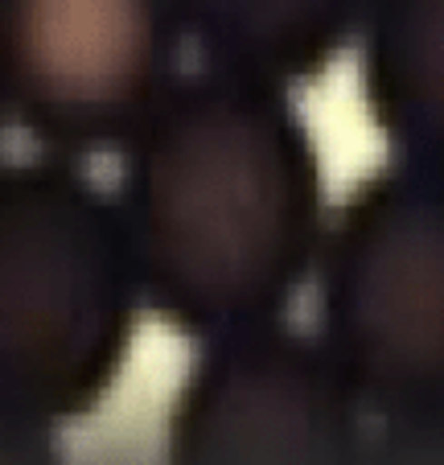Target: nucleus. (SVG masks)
Returning <instances> with one entry per match:
<instances>
[{
  "instance_id": "nucleus-1",
  "label": "nucleus",
  "mask_w": 444,
  "mask_h": 465,
  "mask_svg": "<svg viewBox=\"0 0 444 465\" xmlns=\"http://www.w3.org/2000/svg\"><path fill=\"white\" fill-rule=\"evenodd\" d=\"M120 161L115 203L161 325L214 342L284 322L333 214L284 87L190 71Z\"/></svg>"
},
{
  "instance_id": "nucleus-2",
  "label": "nucleus",
  "mask_w": 444,
  "mask_h": 465,
  "mask_svg": "<svg viewBox=\"0 0 444 465\" xmlns=\"http://www.w3.org/2000/svg\"><path fill=\"white\" fill-rule=\"evenodd\" d=\"M148 309L115 193L79 161H9L0 173V412L62 429L123 375Z\"/></svg>"
},
{
  "instance_id": "nucleus-3",
  "label": "nucleus",
  "mask_w": 444,
  "mask_h": 465,
  "mask_svg": "<svg viewBox=\"0 0 444 465\" xmlns=\"http://www.w3.org/2000/svg\"><path fill=\"white\" fill-rule=\"evenodd\" d=\"M313 284V334L366 412H444V169L391 157L358 177Z\"/></svg>"
},
{
  "instance_id": "nucleus-4",
  "label": "nucleus",
  "mask_w": 444,
  "mask_h": 465,
  "mask_svg": "<svg viewBox=\"0 0 444 465\" xmlns=\"http://www.w3.org/2000/svg\"><path fill=\"white\" fill-rule=\"evenodd\" d=\"M177 0H0L5 120L66 161L123 153L185 79Z\"/></svg>"
},
{
  "instance_id": "nucleus-5",
  "label": "nucleus",
  "mask_w": 444,
  "mask_h": 465,
  "mask_svg": "<svg viewBox=\"0 0 444 465\" xmlns=\"http://www.w3.org/2000/svg\"><path fill=\"white\" fill-rule=\"evenodd\" d=\"M366 404L288 322L198 342L165 420V465H362Z\"/></svg>"
},
{
  "instance_id": "nucleus-6",
  "label": "nucleus",
  "mask_w": 444,
  "mask_h": 465,
  "mask_svg": "<svg viewBox=\"0 0 444 465\" xmlns=\"http://www.w3.org/2000/svg\"><path fill=\"white\" fill-rule=\"evenodd\" d=\"M185 37L210 71L296 87L358 42L366 0H177Z\"/></svg>"
},
{
  "instance_id": "nucleus-7",
  "label": "nucleus",
  "mask_w": 444,
  "mask_h": 465,
  "mask_svg": "<svg viewBox=\"0 0 444 465\" xmlns=\"http://www.w3.org/2000/svg\"><path fill=\"white\" fill-rule=\"evenodd\" d=\"M362 104L391 157L444 169V0H366Z\"/></svg>"
},
{
  "instance_id": "nucleus-8",
  "label": "nucleus",
  "mask_w": 444,
  "mask_h": 465,
  "mask_svg": "<svg viewBox=\"0 0 444 465\" xmlns=\"http://www.w3.org/2000/svg\"><path fill=\"white\" fill-rule=\"evenodd\" d=\"M362 465H444V412L375 420Z\"/></svg>"
},
{
  "instance_id": "nucleus-9",
  "label": "nucleus",
  "mask_w": 444,
  "mask_h": 465,
  "mask_svg": "<svg viewBox=\"0 0 444 465\" xmlns=\"http://www.w3.org/2000/svg\"><path fill=\"white\" fill-rule=\"evenodd\" d=\"M0 465H66V457L54 445V429L5 420V432H0Z\"/></svg>"
}]
</instances>
